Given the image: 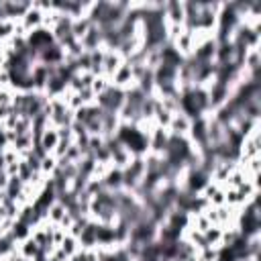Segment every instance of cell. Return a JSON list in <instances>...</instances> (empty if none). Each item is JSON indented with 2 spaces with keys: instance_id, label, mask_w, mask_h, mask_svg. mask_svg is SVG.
I'll use <instances>...</instances> for the list:
<instances>
[{
  "instance_id": "cell-1",
  "label": "cell",
  "mask_w": 261,
  "mask_h": 261,
  "mask_svg": "<svg viewBox=\"0 0 261 261\" xmlns=\"http://www.w3.org/2000/svg\"><path fill=\"white\" fill-rule=\"evenodd\" d=\"M124 94H126V90L116 88V86L110 84L100 96H96V104H98L104 112H114V114H118V110H120V106H122V102H124Z\"/></svg>"
},
{
  "instance_id": "cell-2",
  "label": "cell",
  "mask_w": 261,
  "mask_h": 261,
  "mask_svg": "<svg viewBox=\"0 0 261 261\" xmlns=\"http://www.w3.org/2000/svg\"><path fill=\"white\" fill-rule=\"evenodd\" d=\"M169 130L167 128H161L155 124V128L149 133V153H155V155H163L165 149H167V143H169Z\"/></svg>"
},
{
  "instance_id": "cell-3",
  "label": "cell",
  "mask_w": 261,
  "mask_h": 261,
  "mask_svg": "<svg viewBox=\"0 0 261 261\" xmlns=\"http://www.w3.org/2000/svg\"><path fill=\"white\" fill-rule=\"evenodd\" d=\"M122 63H124V59H122V55H120L116 49H104V55H102V71H100V75H104L106 80H110Z\"/></svg>"
},
{
  "instance_id": "cell-4",
  "label": "cell",
  "mask_w": 261,
  "mask_h": 261,
  "mask_svg": "<svg viewBox=\"0 0 261 261\" xmlns=\"http://www.w3.org/2000/svg\"><path fill=\"white\" fill-rule=\"evenodd\" d=\"M80 43H82V49H84V51H88V53L102 49V47H104V35H102V31H100V27L90 24L88 33L80 39Z\"/></svg>"
},
{
  "instance_id": "cell-5",
  "label": "cell",
  "mask_w": 261,
  "mask_h": 261,
  "mask_svg": "<svg viewBox=\"0 0 261 261\" xmlns=\"http://www.w3.org/2000/svg\"><path fill=\"white\" fill-rule=\"evenodd\" d=\"M163 18L165 24H184L186 22L184 2H163Z\"/></svg>"
},
{
  "instance_id": "cell-6",
  "label": "cell",
  "mask_w": 261,
  "mask_h": 261,
  "mask_svg": "<svg viewBox=\"0 0 261 261\" xmlns=\"http://www.w3.org/2000/svg\"><path fill=\"white\" fill-rule=\"evenodd\" d=\"M216 47H218V45H216V39L212 37V39L200 43V45L194 49L192 57H194L196 61H200V63H210V61L216 59Z\"/></svg>"
},
{
  "instance_id": "cell-7",
  "label": "cell",
  "mask_w": 261,
  "mask_h": 261,
  "mask_svg": "<svg viewBox=\"0 0 261 261\" xmlns=\"http://www.w3.org/2000/svg\"><path fill=\"white\" fill-rule=\"evenodd\" d=\"M110 84L116 86V88H122V90H128V88H133V86H137L135 80H133V69H130V63H128V61H124V63L116 69V73L110 77Z\"/></svg>"
},
{
  "instance_id": "cell-8",
  "label": "cell",
  "mask_w": 261,
  "mask_h": 261,
  "mask_svg": "<svg viewBox=\"0 0 261 261\" xmlns=\"http://www.w3.org/2000/svg\"><path fill=\"white\" fill-rule=\"evenodd\" d=\"M190 126H192V118H190L188 114H184V112H175V114L171 116V122H169L167 130H169V135H173V137H188Z\"/></svg>"
},
{
  "instance_id": "cell-9",
  "label": "cell",
  "mask_w": 261,
  "mask_h": 261,
  "mask_svg": "<svg viewBox=\"0 0 261 261\" xmlns=\"http://www.w3.org/2000/svg\"><path fill=\"white\" fill-rule=\"evenodd\" d=\"M43 10L41 8H37L35 6V2L31 4V8L24 12V16L20 18V24L24 27V31L27 33H31V31H35V29H39V27H43Z\"/></svg>"
},
{
  "instance_id": "cell-10",
  "label": "cell",
  "mask_w": 261,
  "mask_h": 261,
  "mask_svg": "<svg viewBox=\"0 0 261 261\" xmlns=\"http://www.w3.org/2000/svg\"><path fill=\"white\" fill-rule=\"evenodd\" d=\"M102 186L108 192H120L122 190V169H116L110 165V169L102 177Z\"/></svg>"
},
{
  "instance_id": "cell-11",
  "label": "cell",
  "mask_w": 261,
  "mask_h": 261,
  "mask_svg": "<svg viewBox=\"0 0 261 261\" xmlns=\"http://www.w3.org/2000/svg\"><path fill=\"white\" fill-rule=\"evenodd\" d=\"M67 214V208L59 202V200H55L51 206H49V210H47V216H45V220L49 222V224H53V226H57L61 220H63V216Z\"/></svg>"
},
{
  "instance_id": "cell-12",
  "label": "cell",
  "mask_w": 261,
  "mask_h": 261,
  "mask_svg": "<svg viewBox=\"0 0 261 261\" xmlns=\"http://www.w3.org/2000/svg\"><path fill=\"white\" fill-rule=\"evenodd\" d=\"M16 251H18L22 257H27V259H31V261H33V259L41 253V247L35 243V239H33V237H29V239H24L22 243H18V245H16Z\"/></svg>"
},
{
  "instance_id": "cell-13",
  "label": "cell",
  "mask_w": 261,
  "mask_h": 261,
  "mask_svg": "<svg viewBox=\"0 0 261 261\" xmlns=\"http://www.w3.org/2000/svg\"><path fill=\"white\" fill-rule=\"evenodd\" d=\"M57 249H59L67 259H71V257L80 251V241H77L75 237H71V234H65L63 241H61V245H59Z\"/></svg>"
},
{
  "instance_id": "cell-14",
  "label": "cell",
  "mask_w": 261,
  "mask_h": 261,
  "mask_svg": "<svg viewBox=\"0 0 261 261\" xmlns=\"http://www.w3.org/2000/svg\"><path fill=\"white\" fill-rule=\"evenodd\" d=\"M90 20L86 18V16H80V18H73L71 20V35H73V39H82L86 33H88V29H90Z\"/></svg>"
},
{
  "instance_id": "cell-15",
  "label": "cell",
  "mask_w": 261,
  "mask_h": 261,
  "mask_svg": "<svg viewBox=\"0 0 261 261\" xmlns=\"http://www.w3.org/2000/svg\"><path fill=\"white\" fill-rule=\"evenodd\" d=\"M55 169H57V157H55L53 153L43 155V157H41V173L49 179V177L55 173Z\"/></svg>"
},
{
  "instance_id": "cell-16",
  "label": "cell",
  "mask_w": 261,
  "mask_h": 261,
  "mask_svg": "<svg viewBox=\"0 0 261 261\" xmlns=\"http://www.w3.org/2000/svg\"><path fill=\"white\" fill-rule=\"evenodd\" d=\"M108 86H110V80H106L104 75H96L92 80V84H90V90L94 92V96H100Z\"/></svg>"
},
{
  "instance_id": "cell-17",
  "label": "cell",
  "mask_w": 261,
  "mask_h": 261,
  "mask_svg": "<svg viewBox=\"0 0 261 261\" xmlns=\"http://www.w3.org/2000/svg\"><path fill=\"white\" fill-rule=\"evenodd\" d=\"M14 94L16 92L12 88H0V106H12Z\"/></svg>"
}]
</instances>
